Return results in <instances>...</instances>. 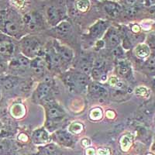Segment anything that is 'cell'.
I'll return each instance as SVG.
<instances>
[{
	"mask_svg": "<svg viewBox=\"0 0 155 155\" xmlns=\"http://www.w3.org/2000/svg\"><path fill=\"white\" fill-rule=\"evenodd\" d=\"M48 20L52 25H54L60 21L64 16V9L57 5H51L47 10Z\"/></svg>",
	"mask_w": 155,
	"mask_h": 155,
	"instance_id": "obj_1",
	"label": "cell"
},
{
	"mask_svg": "<svg viewBox=\"0 0 155 155\" xmlns=\"http://www.w3.org/2000/svg\"><path fill=\"white\" fill-rule=\"evenodd\" d=\"M48 118L51 120L56 121V120H61L64 116V113L61 108L58 107L57 105L52 103V104L49 105V107H48Z\"/></svg>",
	"mask_w": 155,
	"mask_h": 155,
	"instance_id": "obj_2",
	"label": "cell"
},
{
	"mask_svg": "<svg viewBox=\"0 0 155 155\" xmlns=\"http://www.w3.org/2000/svg\"><path fill=\"white\" fill-rule=\"evenodd\" d=\"M108 23L106 21H99L90 28V34L92 37H99L107 28Z\"/></svg>",
	"mask_w": 155,
	"mask_h": 155,
	"instance_id": "obj_3",
	"label": "cell"
},
{
	"mask_svg": "<svg viewBox=\"0 0 155 155\" xmlns=\"http://www.w3.org/2000/svg\"><path fill=\"white\" fill-rule=\"evenodd\" d=\"M49 134L44 129H39L33 134V140L36 143H45L49 140Z\"/></svg>",
	"mask_w": 155,
	"mask_h": 155,
	"instance_id": "obj_4",
	"label": "cell"
},
{
	"mask_svg": "<svg viewBox=\"0 0 155 155\" xmlns=\"http://www.w3.org/2000/svg\"><path fill=\"white\" fill-rule=\"evenodd\" d=\"M103 9H104L105 12L107 13L109 16H113V17H116L120 14V12H121V7L119 4L114 3V2H107L105 3L103 5Z\"/></svg>",
	"mask_w": 155,
	"mask_h": 155,
	"instance_id": "obj_5",
	"label": "cell"
},
{
	"mask_svg": "<svg viewBox=\"0 0 155 155\" xmlns=\"http://www.w3.org/2000/svg\"><path fill=\"white\" fill-rule=\"evenodd\" d=\"M10 114L12 117L16 119H20L26 114L25 106L21 103H16L12 105L10 109Z\"/></svg>",
	"mask_w": 155,
	"mask_h": 155,
	"instance_id": "obj_6",
	"label": "cell"
},
{
	"mask_svg": "<svg viewBox=\"0 0 155 155\" xmlns=\"http://www.w3.org/2000/svg\"><path fill=\"white\" fill-rule=\"evenodd\" d=\"M14 51L13 44L8 41L0 42V54L2 56H10Z\"/></svg>",
	"mask_w": 155,
	"mask_h": 155,
	"instance_id": "obj_7",
	"label": "cell"
},
{
	"mask_svg": "<svg viewBox=\"0 0 155 155\" xmlns=\"http://www.w3.org/2000/svg\"><path fill=\"white\" fill-rule=\"evenodd\" d=\"M134 53L139 58H146L150 54V50L147 45L141 44L136 47Z\"/></svg>",
	"mask_w": 155,
	"mask_h": 155,
	"instance_id": "obj_8",
	"label": "cell"
},
{
	"mask_svg": "<svg viewBox=\"0 0 155 155\" xmlns=\"http://www.w3.org/2000/svg\"><path fill=\"white\" fill-rule=\"evenodd\" d=\"M4 29L7 34H14L19 30V25L12 19H5L3 21Z\"/></svg>",
	"mask_w": 155,
	"mask_h": 155,
	"instance_id": "obj_9",
	"label": "cell"
},
{
	"mask_svg": "<svg viewBox=\"0 0 155 155\" xmlns=\"http://www.w3.org/2000/svg\"><path fill=\"white\" fill-rule=\"evenodd\" d=\"M133 141V136L130 134H124V136H122V137L120 138V147L121 149L124 151H127L130 149L131 144H132Z\"/></svg>",
	"mask_w": 155,
	"mask_h": 155,
	"instance_id": "obj_10",
	"label": "cell"
},
{
	"mask_svg": "<svg viewBox=\"0 0 155 155\" xmlns=\"http://www.w3.org/2000/svg\"><path fill=\"white\" fill-rule=\"evenodd\" d=\"M74 78L76 88L84 89L88 85V78L85 74H77Z\"/></svg>",
	"mask_w": 155,
	"mask_h": 155,
	"instance_id": "obj_11",
	"label": "cell"
},
{
	"mask_svg": "<svg viewBox=\"0 0 155 155\" xmlns=\"http://www.w3.org/2000/svg\"><path fill=\"white\" fill-rule=\"evenodd\" d=\"M58 52L61 58H63L64 60L70 61L73 57V52L68 48L64 46H58Z\"/></svg>",
	"mask_w": 155,
	"mask_h": 155,
	"instance_id": "obj_12",
	"label": "cell"
},
{
	"mask_svg": "<svg viewBox=\"0 0 155 155\" xmlns=\"http://www.w3.org/2000/svg\"><path fill=\"white\" fill-rule=\"evenodd\" d=\"M30 66L36 74H41L44 71V62L41 60V58H36L35 60H34L30 63Z\"/></svg>",
	"mask_w": 155,
	"mask_h": 155,
	"instance_id": "obj_13",
	"label": "cell"
},
{
	"mask_svg": "<svg viewBox=\"0 0 155 155\" xmlns=\"http://www.w3.org/2000/svg\"><path fill=\"white\" fill-rule=\"evenodd\" d=\"M71 27V25L70 23L68 21H63L57 26L56 31L58 34L61 36L66 35L70 31Z\"/></svg>",
	"mask_w": 155,
	"mask_h": 155,
	"instance_id": "obj_14",
	"label": "cell"
},
{
	"mask_svg": "<svg viewBox=\"0 0 155 155\" xmlns=\"http://www.w3.org/2000/svg\"><path fill=\"white\" fill-rule=\"evenodd\" d=\"M108 38V42H109V44L111 47H114V48H116L118 46V44H120V37L117 34L115 30H111L109 32L107 36Z\"/></svg>",
	"mask_w": 155,
	"mask_h": 155,
	"instance_id": "obj_15",
	"label": "cell"
},
{
	"mask_svg": "<svg viewBox=\"0 0 155 155\" xmlns=\"http://www.w3.org/2000/svg\"><path fill=\"white\" fill-rule=\"evenodd\" d=\"M50 90H51V88L48 84H46V83L41 84L37 88V95H38L39 99H44L47 98L48 95H49Z\"/></svg>",
	"mask_w": 155,
	"mask_h": 155,
	"instance_id": "obj_16",
	"label": "cell"
},
{
	"mask_svg": "<svg viewBox=\"0 0 155 155\" xmlns=\"http://www.w3.org/2000/svg\"><path fill=\"white\" fill-rule=\"evenodd\" d=\"M90 90H91V92L92 93L99 97H103L107 95V90L103 86L99 85V84H93V85H91Z\"/></svg>",
	"mask_w": 155,
	"mask_h": 155,
	"instance_id": "obj_17",
	"label": "cell"
},
{
	"mask_svg": "<svg viewBox=\"0 0 155 155\" xmlns=\"http://www.w3.org/2000/svg\"><path fill=\"white\" fill-rule=\"evenodd\" d=\"M102 116H103V112L99 107L94 108L89 113L90 119L93 121H99L102 118Z\"/></svg>",
	"mask_w": 155,
	"mask_h": 155,
	"instance_id": "obj_18",
	"label": "cell"
},
{
	"mask_svg": "<svg viewBox=\"0 0 155 155\" xmlns=\"http://www.w3.org/2000/svg\"><path fill=\"white\" fill-rule=\"evenodd\" d=\"M58 139L59 140V142H61V143L64 145H67L69 146L71 143H72V138L67 133L64 132H60L58 134Z\"/></svg>",
	"mask_w": 155,
	"mask_h": 155,
	"instance_id": "obj_19",
	"label": "cell"
},
{
	"mask_svg": "<svg viewBox=\"0 0 155 155\" xmlns=\"http://www.w3.org/2000/svg\"><path fill=\"white\" fill-rule=\"evenodd\" d=\"M83 124L78 122H75L71 124L68 127V131L71 134H80L83 131Z\"/></svg>",
	"mask_w": 155,
	"mask_h": 155,
	"instance_id": "obj_20",
	"label": "cell"
},
{
	"mask_svg": "<svg viewBox=\"0 0 155 155\" xmlns=\"http://www.w3.org/2000/svg\"><path fill=\"white\" fill-rule=\"evenodd\" d=\"M89 1L88 0H77L75 2V6L80 12H86L89 8Z\"/></svg>",
	"mask_w": 155,
	"mask_h": 155,
	"instance_id": "obj_21",
	"label": "cell"
},
{
	"mask_svg": "<svg viewBox=\"0 0 155 155\" xmlns=\"http://www.w3.org/2000/svg\"><path fill=\"white\" fill-rule=\"evenodd\" d=\"M80 68L85 74L91 72V64L87 58H83L80 64Z\"/></svg>",
	"mask_w": 155,
	"mask_h": 155,
	"instance_id": "obj_22",
	"label": "cell"
},
{
	"mask_svg": "<svg viewBox=\"0 0 155 155\" xmlns=\"http://www.w3.org/2000/svg\"><path fill=\"white\" fill-rule=\"evenodd\" d=\"M147 70L150 74H155V55H153L150 58L146 64Z\"/></svg>",
	"mask_w": 155,
	"mask_h": 155,
	"instance_id": "obj_23",
	"label": "cell"
},
{
	"mask_svg": "<svg viewBox=\"0 0 155 155\" xmlns=\"http://www.w3.org/2000/svg\"><path fill=\"white\" fill-rule=\"evenodd\" d=\"M135 93L136 95L142 97H147L150 94L147 88H145V87H138V88H137L135 90Z\"/></svg>",
	"mask_w": 155,
	"mask_h": 155,
	"instance_id": "obj_24",
	"label": "cell"
},
{
	"mask_svg": "<svg viewBox=\"0 0 155 155\" xmlns=\"http://www.w3.org/2000/svg\"><path fill=\"white\" fill-rule=\"evenodd\" d=\"M17 62L19 65L23 68H27L30 65V61L24 56H19L17 59Z\"/></svg>",
	"mask_w": 155,
	"mask_h": 155,
	"instance_id": "obj_25",
	"label": "cell"
},
{
	"mask_svg": "<svg viewBox=\"0 0 155 155\" xmlns=\"http://www.w3.org/2000/svg\"><path fill=\"white\" fill-rule=\"evenodd\" d=\"M117 71H118V74L120 76H123V77H126L129 74V72H130L129 68L127 65H124V64L119 66Z\"/></svg>",
	"mask_w": 155,
	"mask_h": 155,
	"instance_id": "obj_26",
	"label": "cell"
},
{
	"mask_svg": "<svg viewBox=\"0 0 155 155\" xmlns=\"http://www.w3.org/2000/svg\"><path fill=\"white\" fill-rule=\"evenodd\" d=\"M91 73H92V78L95 80L100 79L101 76H102V74H103L102 70L96 68H94L92 70V71H91Z\"/></svg>",
	"mask_w": 155,
	"mask_h": 155,
	"instance_id": "obj_27",
	"label": "cell"
},
{
	"mask_svg": "<svg viewBox=\"0 0 155 155\" xmlns=\"http://www.w3.org/2000/svg\"><path fill=\"white\" fill-rule=\"evenodd\" d=\"M13 86H14V82L11 79H5L2 83V87L6 91L12 89Z\"/></svg>",
	"mask_w": 155,
	"mask_h": 155,
	"instance_id": "obj_28",
	"label": "cell"
},
{
	"mask_svg": "<svg viewBox=\"0 0 155 155\" xmlns=\"http://www.w3.org/2000/svg\"><path fill=\"white\" fill-rule=\"evenodd\" d=\"M138 11H139V8L137 6H132V7H128L126 9V13L130 16H134L137 13Z\"/></svg>",
	"mask_w": 155,
	"mask_h": 155,
	"instance_id": "obj_29",
	"label": "cell"
},
{
	"mask_svg": "<svg viewBox=\"0 0 155 155\" xmlns=\"http://www.w3.org/2000/svg\"><path fill=\"white\" fill-rule=\"evenodd\" d=\"M121 2L127 8L132 7V6H134L137 2V0H121Z\"/></svg>",
	"mask_w": 155,
	"mask_h": 155,
	"instance_id": "obj_30",
	"label": "cell"
},
{
	"mask_svg": "<svg viewBox=\"0 0 155 155\" xmlns=\"http://www.w3.org/2000/svg\"><path fill=\"white\" fill-rule=\"evenodd\" d=\"M96 153L98 155H109L110 154V150L106 147H101L97 150Z\"/></svg>",
	"mask_w": 155,
	"mask_h": 155,
	"instance_id": "obj_31",
	"label": "cell"
},
{
	"mask_svg": "<svg viewBox=\"0 0 155 155\" xmlns=\"http://www.w3.org/2000/svg\"><path fill=\"white\" fill-rule=\"evenodd\" d=\"M81 144L84 147H88L91 145V141L88 138H84V139L81 140Z\"/></svg>",
	"mask_w": 155,
	"mask_h": 155,
	"instance_id": "obj_32",
	"label": "cell"
},
{
	"mask_svg": "<svg viewBox=\"0 0 155 155\" xmlns=\"http://www.w3.org/2000/svg\"><path fill=\"white\" fill-rule=\"evenodd\" d=\"M103 67H104V61H102V60L96 61V62L95 63V68L102 70V68Z\"/></svg>",
	"mask_w": 155,
	"mask_h": 155,
	"instance_id": "obj_33",
	"label": "cell"
},
{
	"mask_svg": "<svg viewBox=\"0 0 155 155\" xmlns=\"http://www.w3.org/2000/svg\"><path fill=\"white\" fill-rule=\"evenodd\" d=\"M12 2L19 8H22L24 5L25 0H12Z\"/></svg>",
	"mask_w": 155,
	"mask_h": 155,
	"instance_id": "obj_34",
	"label": "cell"
},
{
	"mask_svg": "<svg viewBox=\"0 0 155 155\" xmlns=\"http://www.w3.org/2000/svg\"><path fill=\"white\" fill-rule=\"evenodd\" d=\"M106 116L108 119H109V120H113V119L115 118L116 114H115L114 112L112 111V110H107L106 113Z\"/></svg>",
	"mask_w": 155,
	"mask_h": 155,
	"instance_id": "obj_35",
	"label": "cell"
},
{
	"mask_svg": "<svg viewBox=\"0 0 155 155\" xmlns=\"http://www.w3.org/2000/svg\"><path fill=\"white\" fill-rule=\"evenodd\" d=\"M109 85H111V86H116L117 85V83H118V80L116 78V77H111L109 78Z\"/></svg>",
	"mask_w": 155,
	"mask_h": 155,
	"instance_id": "obj_36",
	"label": "cell"
},
{
	"mask_svg": "<svg viewBox=\"0 0 155 155\" xmlns=\"http://www.w3.org/2000/svg\"><path fill=\"white\" fill-rule=\"evenodd\" d=\"M85 154L86 155H95L96 154V151H95V149L92 147L87 148L86 150H85Z\"/></svg>",
	"mask_w": 155,
	"mask_h": 155,
	"instance_id": "obj_37",
	"label": "cell"
},
{
	"mask_svg": "<svg viewBox=\"0 0 155 155\" xmlns=\"http://www.w3.org/2000/svg\"><path fill=\"white\" fill-rule=\"evenodd\" d=\"M18 139H19V140L26 142V141H27V140H28V137L24 134H20L18 136Z\"/></svg>",
	"mask_w": 155,
	"mask_h": 155,
	"instance_id": "obj_38",
	"label": "cell"
},
{
	"mask_svg": "<svg viewBox=\"0 0 155 155\" xmlns=\"http://www.w3.org/2000/svg\"><path fill=\"white\" fill-rule=\"evenodd\" d=\"M122 53H123V52H122V51H120V49L119 48H116V49H115L114 51H113V54H114L115 56H116V57L121 56Z\"/></svg>",
	"mask_w": 155,
	"mask_h": 155,
	"instance_id": "obj_39",
	"label": "cell"
},
{
	"mask_svg": "<svg viewBox=\"0 0 155 155\" xmlns=\"http://www.w3.org/2000/svg\"><path fill=\"white\" fill-rule=\"evenodd\" d=\"M140 30V27L138 25H134L132 27V31L134 32V33H135V34L139 33Z\"/></svg>",
	"mask_w": 155,
	"mask_h": 155,
	"instance_id": "obj_40",
	"label": "cell"
},
{
	"mask_svg": "<svg viewBox=\"0 0 155 155\" xmlns=\"http://www.w3.org/2000/svg\"><path fill=\"white\" fill-rule=\"evenodd\" d=\"M124 44V47L125 48H130V46H131L130 43V41H129L127 39H124V44Z\"/></svg>",
	"mask_w": 155,
	"mask_h": 155,
	"instance_id": "obj_41",
	"label": "cell"
},
{
	"mask_svg": "<svg viewBox=\"0 0 155 155\" xmlns=\"http://www.w3.org/2000/svg\"><path fill=\"white\" fill-rule=\"evenodd\" d=\"M149 13H150L151 16H155V6H152L149 9Z\"/></svg>",
	"mask_w": 155,
	"mask_h": 155,
	"instance_id": "obj_42",
	"label": "cell"
},
{
	"mask_svg": "<svg viewBox=\"0 0 155 155\" xmlns=\"http://www.w3.org/2000/svg\"><path fill=\"white\" fill-rule=\"evenodd\" d=\"M106 79H107V78H106V74H102V75L101 76V78H100L101 81H103V82H104V81H106Z\"/></svg>",
	"mask_w": 155,
	"mask_h": 155,
	"instance_id": "obj_43",
	"label": "cell"
},
{
	"mask_svg": "<svg viewBox=\"0 0 155 155\" xmlns=\"http://www.w3.org/2000/svg\"><path fill=\"white\" fill-rule=\"evenodd\" d=\"M3 70V65H2V64L0 63V71H2Z\"/></svg>",
	"mask_w": 155,
	"mask_h": 155,
	"instance_id": "obj_44",
	"label": "cell"
},
{
	"mask_svg": "<svg viewBox=\"0 0 155 155\" xmlns=\"http://www.w3.org/2000/svg\"><path fill=\"white\" fill-rule=\"evenodd\" d=\"M153 90L155 91V81H154V82H153Z\"/></svg>",
	"mask_w": 155,
	"mask_h": 155,
	"instance_id": "obj_45",
	"label": "cell"
},
{
	"mask_svg": "<svg viewBox=\"0 0 155 155\" xmlns=\"http://www.w3.org/2000/svg\"><path fill=\"white\" fill-rule=\"evenodd\" d=\"M153 150L155 151V143H154V144H153Z\"/></svg>",
	"mask_w": 155,
	"mask_h": 155,
	"instance_id": "obj_46",
	"label": "cell"
},
{
	"mask_svg": "<svg viewBox=\"0 0 155 155\" xmlns=\"http://www.w3.org/2000/svg\"></svg>",
	"mask_w": 155,
	"mask_h": 155,
	"instance_id": "obj_47",
	"label": "cell"
}]
</instances>
